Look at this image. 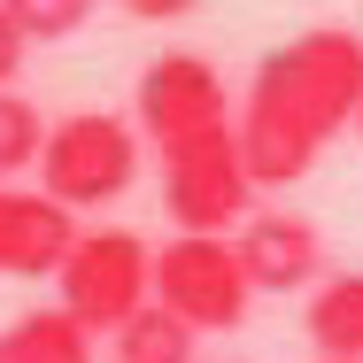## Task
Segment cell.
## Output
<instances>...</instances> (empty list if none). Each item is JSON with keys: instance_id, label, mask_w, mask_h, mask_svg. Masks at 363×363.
I'll return each instance as SVG.
<instances>
[{"instance_id": "14", "label": "cell", "mask_w": 363, "mask_h": 363, "mask_svg": "<svg viewBox=\"0 0 363 363\" xmlns=\"http://www.w3.org/2000/svg\"><path fill=\"white\" fill-rule=\"evenodd\" d=\"M23 55H31V47H23V31H16V23H8V8H0V93L16 85V70H23Z\"/></svg>"}, {"instance_id": "5", "label": "cell", "mask_w": 363, "mask_h": 363, "mask_svg": "<svg viewBox=\"0 0 363 363\" xmlns=\"http://www.w3.org/2000/svg\"><path fill=\"white\" fill-rule=\"evenodd\" d=\"M162 209H170L178 232H201V240H224L232 224L255 209V178H247V162H240L232 124L162 155Z\"/></svg>"}, {"instance_id": "13", "label": "cell", "mask_w": 363, "mask_h": 363, "mask_svg": "<svg viewBox=\"0 0 363 363\" xmlns=\"http://www.w3.org/2000/svg\"><path fill=\"white\" fill-rule=\"evenodd\" d=\"M39 140H47V116L23 93H0V186H16L39 162Z\"/></svg>"}, {"instance_id": "9", "label": "cell", "mask_w": 363, "mask_h": 363, "mask_svg": "<svg viewBox=\"0 0 363 363\" xmlns=\"http://www.w3.org/2000/svg\"><path fill=\"white\" fill-rule=\"evenodd\" d=\"M309 348L363 363V271H340V279L309 286Z\"/></svg>"}, {"instance_id": "1", "label": "cell", "mask_w": 363, "mask_h": 363, "mask_svg": "<svg viewBox=\"0 0 363 363\" xmlns=\"http://www.w3.org/2000/svg\"><path fill=\"white\" fill-rule=\"evenodd\" d=\"M363 93V39L340 23H317L286 47H271L255 77H247V101L232 116V140L255 186H294L309 178V162L348 132Z\"/></svg>"}, {"instance_id": "12", "label": "cell", "mask_w": 363, "mask_h": 363, "mask_svg": "<svg viewBox=\"0 0 363 363\" xmlns=\"http://www.w3.org/2000/svg\"><path fill=\"white\" fill-rule=\"evenodd\" d=\"M8 8V23L23 31V47H55V39H70L93 23V8L101 0H0Z\"/></svg>"}, {"instance_id": "8", "label": "cell", "mask_w": 363, "mask_h": 363, "mask_svg": "<svg viewBox=\"0 0 363 363\" xmlns=\"http://www.w3.org/2000/svg\"><path fill=\"white\" fill-rule=\"evenodd\" d=\"M70 240H77L70 209H55L31 186H0V279H55Z\"/></svg>"}, {"instance_id": "17", "label": "cell", "mask_w": 363, "mask_h": 363, "mask_svg": "<svg viewBox=\"0 0 363 363\" xmlns=\"http://www.w3.org/2000/svg\"><path fill=\"white\" fill-rule=\"evenodd\" d=\"M317 363H340V356H317Z\"/></svg>"}, {"instance_id": "10", "label": "cell", "mask_w": 363, "mask_h": 363, "mask_svg": "<svg viewBox=\"0 0 363 363\" xmlns=\"http://www.w3.org/2000/svg\"><path fill=\"white\" fill-rule=\"evenodd\" d=\"M0 363H101V356H93V333L77 317H62V309H23L0 333Z\"/></svg>"}, {"instance_id": "7", "label": "cell", "mask_w": 363, "mask_h": 363, "mask_svg": "<svg viewBox=\"0 0 363 363\" xmlns=\"http://www.w3.org/2000/svg\"><path fill=\"white\" fill-rule=\"evenodd\" d=\"M232 232H240L232 263H240L247 294H301V286L325 279V232L309 217H294V209H247Z\"/></svg>"}, {"instance_id": "11", "label": "cell", "mask_w": 363, "mask_h": 363, "mask_svg": "<svg viewBox=\"0 0 363 363\" xmlns=\"http://www.w3.org/2000/svg\"><path fill=\"white\" fill-rule=\"evenodd\" d=\"M194 348H201V333L178 325L162 301H140V309L108 333V363H194Z\"/></svg>"}, {"instance_id": "6", "label": "cell", "mask_w": 363, "mask_h": 363, "mask_svg": "<svg viewBox=\"0 0 363 363\" xmlns=\"http://www.w3.org/2000/svg\"><path fill=\"white\" fill-rule=\"evenodd\" d=\"M132 116H140L147 140L170 155V147L201 140V132H224V124H232V101H224L217 62H201V55H155L140 70Z\"/></svg>"}, {"instance_id": "2", "label": "cell", "mask_w": 363, "mask_h": 363, "mask_svg": "<svg viewBox=\"0 0 363 363\" xmlns=\"http://www.w3.org/2000/svg\"><path fill=\"white\" fill-rule=\"evenodd\" d=\"M39 186L31 194H47L55 209H108V201H124L132 194V178H140V132L124 124V116H101V108H85V116H62V124H47V140H39Z\"/></svg>"}, {"instance_id": "15", "label": "cell", "mask_w": 363, "mask_h": 363, "mask_svg": "<svg viewBox=\"0 0 363 363\" xmlns=\"http://www.w3.org/2000/svg\"><path fill=\"white\" fill-rule=\"evenodd\" d=\"M194 0H124V16H140V23H170V16H186Z\"/></svg>"}, {"instance_id": "16", "label": "cell", "mask_w": 363, "mask_h": 363, "mask_svg": "<svg viewBox=\"0 0 363 363\" xmlns=\"http://www.w3.org/2000/svg\"><path fill=\"white\" fill-rule=\"evenodd\" d=\"M348 124H356V132H363V93H356V116H348Z\"/></svg>"}, {"instance_id": "3", "label": "cell", "mask_w": 363, "mask_h": 363, "mask_svg": "<svg viewBox=\"0 0 363 363\" xmlns=\"http://www.w3.org/2000/svg\"><path fill=\"white\" fill-rule=\"evenodd\" d=\"M147 247L140 232H124V224H77V240H70V255L55 263V309L62 317H77L93 340L101 333H116L132 309L147 301Z\"/></svg>"}, {"instance_id": "4", "label": "cell", "mask_w": 363, "mask_h": 363, "mask_svg": "<svg viewBox=\"0 0 363 363\" xmlns=\"http://www.w3.org/2000/svg\"><path fill=\"white\" fill-rule=\"evenodd\" d=\"M147 301H162L194 333H240L255 309V294L232 263V240H201V232H178L162 240V255H147Z\"/></svg>"}]
</instances>
